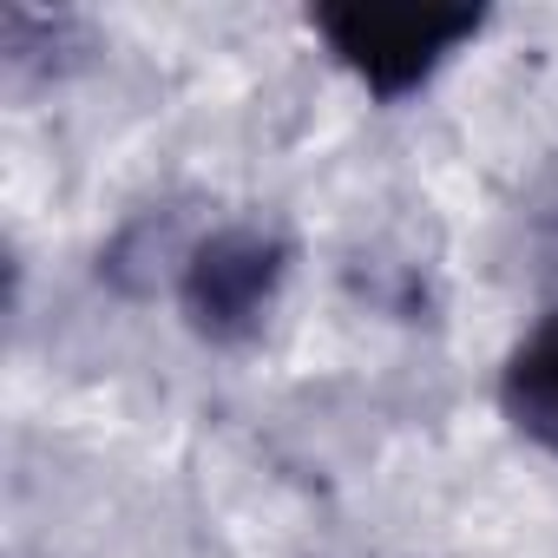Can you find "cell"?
I'll list each match as a JSON object with an SVG mask.
<instances>
[{
    "label": "cell",
    "instance_id": "cell-3",
    "mask_svg": "<svg viewBox=\"0 0 558 558\" xmlns=\"http://www.w3.org/2000/svg\"><path fill=\"white\" fill-rule=\"evenodd\" d=\"M499 408L532 447L558 453V310H545L538 329L525 342H512V355L499 368Z\"/></svg>",
    "mask_w": 558,
    "mask_h": 558
},
{
    "label": "cell",
    "instance_id": "cell-1",
    "mask_svg": "<svg viewBox=\"0 0 558 558\" xmlns=\"http://www.w3.org/2000/svg\"><path fill=\"white\" fill-rule=\"evenodd\" d=\"M310 21L375 99H408L486 27L480 8H368V0L362 8H316Z\"/></svg>",
    "mask_w": 558,
    "mask_h": 558
},
{
    "label": "cell",
    "instance_id": "cell-2",
    "mask_svg": "<svg viewBox=\"0 0 558 558\" xmlns=\"http://www.w3.org/2000/svg\"><path fill=\"white\" fill-rule=\"evenodd\" d=\"M283 276H290V243L276 230L256 223H223L210 236H197L178 263V310L184 323L217 342L236 349L263 329V316L283 296Z\"/></svg>",
    "mask_w": 558,
    "mask_h": 558
}]
</instances>
